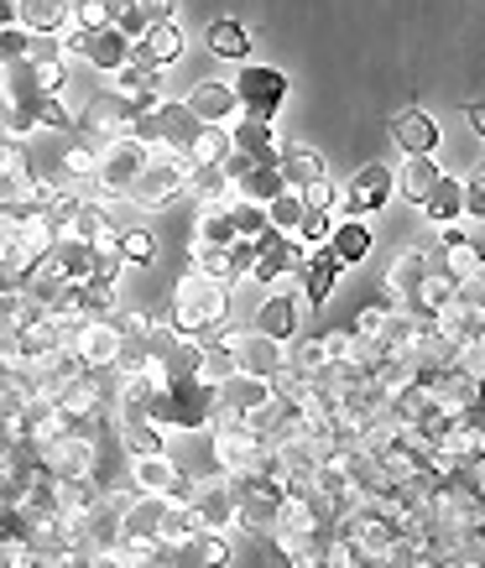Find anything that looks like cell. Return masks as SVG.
<instances>
[{"mask_svg":"<svg viewBox=\"0 0 485 568\" xmlns=\"http://www.w3.org/2000/svg\"><path fill=\"white\" fill-rule=\"evenodd\" d=\"M434 266H438V272H449V276H454V287H459L465 276H475V272H481L485 261H481V251H475V245H469V241H459V245H449V251H444V256H438Z\"/></svg>","mask_w":485,"mask_h":568,"instance_id":"74e56055","label":"cell"},{"mask_svg":"<svg viewBox=\"0 0 485 568\" xmlns=\"http://www.w3.org/2000/svg\"><path fill=\"white\" fill-rule=\"evenodd\" d=\"M266 402H272V381L266 376H241V371H235V376L220 386V407L235 417H251L256 407H266Z\"/></svg>","mask_w":485,"mask_h":568,"instance_id":"603a6c76","label":"cell"},{"mask_svg":"<svg viewBox=\"0 0 485 568\" xmlns=\"http://www.w3.org/2000/svg\"><path fill=\"white\" fill-rule=\"evenodd\" d=\"M168 318H173L178 334L199 339L209 324L230 318V282H214V276H204L199 266H189L183 282L173 287V308H168Z\"/></svg>","mask_w":485,"mask_h":568,"instance_id":"6da1fadb","label":"cell"},{"mask_svg":"<svg viewBox=\"0 0 485 568\" xmlns=\"http://www.w3.org/2000/svg\"><path fill=\"white\" fill-rule=\"evenodd\" d=\"M303 318H309V303L293 293H272L266 303L256 308V324L261 334H272V339H282V345H293L297 334H303Z\"/></svg>","mask_w":485,"mask_h":568,"instance_id":"5bb4252c","label":"cell"},{"mask_svg":"<svg viewBox=\"0 0 485 568\" xmlns=\"http://www.w3.org/2000/svg\"><path fill=\"white\" fill-rule=\"evenodd\" d=\"M230 220H235V235L241 241H261L272 224H266V204H251V199H230Z\"/></svg>","mask_w":485,"mask_h":568,"instance_id":"8d00e7d4","label":"cell"},{"mask_svg":"<svg viewBox=\"0 0 485 568\" xmlns=\"http://www.w3.org/2000/svg\"><path fill=\"white\" fill-rule=\"evenodd\" d=\"M423 214L434 224H449V220H465V178H449V173H438V183L428 193H423Z\"/></svg>","mask_w":485,"mask_h":568,"instance_id":"484cf974","label":"cell"},{"mask_svg":"<svg viewBox=\"0 0 485 568\" xmlns=\"http://www.w3.org/2000/svg\"><path fill=\"white\" fill-rule=\"evenodd\" d=\"M297 193H303V204H309V209H334L340 183H334V178H319V183H309V189H297Z\"/></svg>","mask_w":485,"mask_h":568,"instance_id":"7dc6e473","label":"cell"},{"mask_svg":"<svg viewBox=\"0 0 485 568\" xmlns=\"http://www.w3.org/2000/svg\"><path fill=\"white\" fill-rule=\"evenodd\" d=\"M392 173H397L402 199H407V204H423V193L438 183V162H434V152H413V156H402Z\"/></svg>","mask_w":485,"mask_h":568,"instance_id":"4316f807","label":"cell"},{"mask_svg":"<svg viewBox=\"0 0 485 568\" xmlns=\"http://www.w3.org/2000/svg\"><path fill=\"white\" fill-rule=\"evenodd\" d=\"M193 131H199V121H193V110L183 100H162L131 121V136H141L146 146H168V152H189Z\"/></svg>","mask_w":485,"mask_h":568,"instance_id":"8992f818","label":"cell"},{"mask_svg":"<svg viewBox=\"0 0 485 568\" xmlns=\"http://www.w3.org/2000/svg\"><path fill=\"white\" fill-rule=\"evenodd\" d=\"M334 251V261L340 266H361L365 256H371V245H376V235H371V224L365 220H340L330 230V241H324Z\"/></svg>","mask_w":485,"mask_h":568,"instance_id":"d4e9b609","label":"cell"},{"mask_svg":"<svg viewBox=\"0 0 485 568\" xmlns=\"http://www.w3.org/2000/svg\"><path fill=\"white\" fill-rule=\"evenodd\" d=\"M193 110V121L199 125H235L245 115L241 100H235V84H220V79H199V84L189 89V100H183Z\"/></svg>","mask_w":485,"mask_h":568,"instance_id":"7c38bea8","label":"cell"},{"mask_svg":"<svg viewBox=\"0 0 485 568\" xmlns=\"http://www.w3.org/2000/svg\"><path fill=\"white\" fill-rule=\"evenodd\" d=\"M125 568H156V564H152V558H131V564H125Z\"/></svg>","mask_w":485,"mask_h":568,"instance_id":"db71d44e","label":"cell"},{"mask_svg":"<svg viewBox=\"0 0 485 568\" xmlns=\"http://www.w3.org/2000/svg\"><path fill=\"white\" fill-rule=\"evenodd\" d=\"M235 365H241V376H277L282 365H287V345L272 339V334H261V328H245L241 345H235Z\"/></svg>","mask_w":485,"mask_h":568,"instance_id":"2e32d148","label":"cell"},{"mask_svg":"<svg viewBox=\"0 0 485 568\" xmlns=\"http://www.w3.org/2000/svg\"><path fill=\"white\" fill-rule=\"evenodd\" d=\"M131 52H137V58H146V63H156V69H173L178 58L189 52V37H183V27H178V21H152V27L131 42Z\"/></svg>","mask_w":485,"mask_h":568,"instance_id":"e0dca14e","label":"cell"},{"mask_svg":"<svg viewBox=\"0 0 485 568\" xmlns=\"http://www.w3.org/2000/svg\"><path fill=\"white\" fill-rule=\"evenodd\" d=\"M235 100L251 121H277L282 100H287V73L282 69H266V63H245L235 73Z\"/></svg>","mask_w":485,"mask_h":568,"instance_id":"52a82bcc","label":"cell"},{"mask_svg":"<svg viewBox=\"0 0 485 568\" xmlns=\"http://www.w3.org/2000/svg\"><path fill=\"white\" fill-rule=\"evenodd\" d=\"M209 52L225 63H245L251 58V32L241 21H209Z\"/></svg>","mask_w":485,"mask_h":568,"instance_id":"1f68e13d","label":"cell"},{"mask_svg":"<svg viewBox=\"0 0 485 568\" xmlns=\"http://www.w3.org/2000/svg\"><path fill=\"white\" fill-rule=\"evenodd\" d=\"M162 73L168 69H156V63H146V58H125V69L115 73V94H141V89H156L162 84Z\"/></svg>","mask_w":485,"mask_h":568,"instance_id":"d590c367","label":"cell"},{"mask_svg":"<svg viewBox=\"0 0 485 568\" xmlns=\"http://www.w3.org/2000/svg\"><path fill=\"white\" fill-rule=\"evenodd\" d=\"M27 48H32V32H27L21 21L0 27V63H21V58H27Z\"/></svg>","mask_w":485,"mask_h":568,"instance_id":"7bdbcfd3","label":"cell"},{"mask_svg":"<svg viewBox=\"0 0 485 568\" xmlns=\"http://www.w3.org/2000/svg\"><path fill=\"white\" fill-rule=\"evenodd\" d=\"M334 230V209H309L303 214V224H297V241L303 245H324Z\"/></svg>","mask_w":485,"mask_h":568,"instance_id":"b9f144b4","label":"cell"},{"mask_svg":"<svg viewBox=\"0 0 485 568\" xmlns=\"http://www.w3.org/2000/svg\"><path fill=\"white\" fill-rule=\"evenodd\" d=\"M189 173H193V162L183 152L152 146V162L137 173V183L125 189V199H131L137 209H162L168 199H178V193L189 189Z\"/></svg>","mask_w":485,"mask_h":568,"instance_id":"277c9868","label":"cell"},{"mask_svg":"<svg viewBox=\"0 0 485 568\" xmlns=\"http://www.w3.org/2000/svg\"><path fill=\"white\" fill-rule=\"evenodd\" d=\"M173 339H178L173 318H152V324H146V361H162V355L173 349Z\"/></svg>","mask_w":485,"mask_h":568,"instance_id":"f6af8a7d","label":"cell"},{"mask_svg":"<svg viewBox=\"0 0 485 568\" xmlns=\"http://www.w3.org/2000/svg\"><path fill=\"white\" fill-rule=\"evenodd\" d=\"M282 178H287V189H309L319 178H330V162L313 152V146H297V141H282Z\"/></svg>","mask_w":485,"mask_h":568,"instance_id":"83f0119b","label":"cell"},{"mask_svg":"<svg viewBox=\"0 0 485 568\" xmlns=\"http://www.w3.org/2000/svg\"><path fill=\"white\" fill-rule=\"evenodd\" d=\"M214 407H220V386H209L204 376H183V381L156 386V396H152V423H162V428H178V433H199V428H209Z\"/></svg>","mask_w":485,"mask_h":568,"instance_id":"7a4b0ae2","label":"cell"},{"mask_svg":"<svg viewBox=\"0 0 485 568\" xmlns=\"http://www.w3.org/2000/svg\"><path fill=\"white\" fill-rule=\"evenodd\" d=\"M94 199H125V189L137 183V173L152 162V146L141 136H115L94 146Z\"/></svg>","mask_w":485,"mask_h":568,"instance_id":"3957f363","label":"cell"},{"mask_svg":"<svg viewBox=\"0 0 485 568\" xmlns=\"http://www.w3.org/2000/svg\"><path fill=\"white\" fill-rule=\"evenodd\" d=\"M449 303H454V276L438 272V266H428V276H423V287L413 293V303H407V308L423 313V318H434V313L449 308Z\"/></svg>","mask_w":485,"mask_h":568,"instance_id":"d6a6232c","label":"cell"},{"mask_svg":"<svg viewBox=\"0 0 485 568\" xmlns=\"http://www.w3.org/2000/svg\"><path fill=\"white\" fill-rule=\"evenodd\" d=\"M469 241L465 235V220H449V224H438V251H449V245Z\"/></svg>","mask_w":485,"mask_h":568,"instance_id":"f907efd6","label":"cell"},{"mask_svg":"<svg viewBox=\"0 0 485 568\" xmlns=\"http://www.w3.org/2000/svg\"><path fill=\"white\" fill-rule=\"evenodd\" d=\"M141 6V17H146V27L152 21H173L178 17V0H137Z\"/></svg>","mask_w":485,"mask_h":568,"instance_id":"c3c4849f","label":"cell"},{"mask_svg":"<svg viewBox=\"0 0 485 568\" xmlns=\"http://www.w3.org/2000/svg\"><path fill=\"white\" fill-rule=\"evenodd\" d=\"M183 193H193V199H199V209H204V204H225V199H230V173H225V168H193L189 189H183Z\"/></svg>","mask_w":485,"mask_h":568,"instance_id":"e575fe53","label":"cell"},{"mask_svg":"<svg viewBox=\"0 0 485 568\" xmlns=\"http://www.w3.org/2000/svg\"><path fill=\"white\" fill-rule=\"evenodd\" d=\"M392 136H397L402 156L413 152H438V121L428 110H402L397 121H392Z\"/></svg>","mask_w":485,"mask_h":568,"instance_id":"cb8c5ba5","label":"cell"},{"mask_svg":"<svg viewBox=\"0 0 485 568\" xmlns=\"http://www.w3.org/2000/svg\"><path fill=\"white\" fill-rule=\"evenodd\" d=\"M230 485H235V527L272 537L277 511H282V496H287L282 480H272V475H230Z\"/></svg>","mask_w":485,"mask_h":568,"instance_id":"5b68a950","label":"cell"},{"mask_svg":"<svg viewBox=\"0 0 485 568\" xmlns=\"http://www.w3.org/2000/svg\"><path fill=\"white\" fill-rule=\"evenodd\" d=\"M303 214H309V204H303V193H297V189H282L277 199L266 204V224H272L277 235H297Z\"/></svg>","mask_w":485,"mask_h":568,"instance_id":"836d02e7","label":"cell"},{"mask_svg":"<svg viewBox=\"0 0 485 568\" xmlns=\"http://www.w3.org/2000/svg\"><path fill=\"white\" fill-rule=\"evenodd\" d=\"M63 52H73V58H84L94 73H115L125 69V58H131V37L115 32V27H100V32H84V27H69L63 32Z\"/></svg>","mask_w":485,"mask_h":568,"instance_id":"9c48e42d","label":"cell"},{"mask_svg":"<svg viewBox=\"0 0 485 568\" xmlns=\"http://www.w3.org/2000/svg\"><path fill=\"white\" fill-rule=\"evenodd\" d=\"M235 241L241 235H235V220H230V199L199 209V220H193V251H230Z\"/></svg>","mask_w":485,"mask_h":568,"instance_id":"44dd1931","label":"cell"},{"mask_svg":"<svg viewBox=\"0 0 485 568\" xmlns=\"http://www.w3.org/2000/svg\"><path fill=\"white\" fill-rule=\"evenodd\" d=\"M58 58H69V52H63V37H52V32H32L27 63H58Z\"/></svg>","mask_w":485,"mask_h":568,"instance_id":"bcb514c9","label":"cell"},{"mask_svg":"<svg viewBox=\"0 0 485 568\" xmlns=\"http://www.w3.org/2000/svg\"><path fill=\"white\" fill-rule=\"evenodd\" d=\"M121 261L125 266H152L156 261V241H152V230H125L121 235Z\"/></svg>","mask_w":485,"mask_h":568,"instance_id":"f35d334b","label":"cell"},{"mask_svg":"<svg viewBox=\"0 0 485 568\" xmlns=\"http://www.w3.org/2000/svg\"><path fill=\"white\" fill-rule=\"evenodd\" d=\"M469 125H475V136L485 141V100H481V104H469Z\"/></svg>","mask_w":485,"mask_h":568,"instance_id":"816d5d0a","label":"cell"},{"mask_svg":"<svg viewBox=\"0 0 485 568\" xmlns=\"http://www.w3.org/2000/svg\"><path fill=\"white\" fill-rule=\"evenodd\" d=\"M340 272H345V266L334 261L330 245H313L309 261H303V272H297V282H303V303H309V308H324L330 293H334V282H340Z\"/></svg>","mask_w":485,"mask_h":568,"instance_id":"d6986e66","label":"cell"},{"mask_svg":"<svg viewBox=\"0 0 485 568\" xmlns=\"http://www.w3.org/2000/svg\"><path fill=\"white\" fill-rule=\"evenodd\" d=\"M193 517H199V527H209V532H230L235 527V485H230V475H214V480H199V490H193Z\"/></svg>","mask_w":485,"mask_h":568,"instance_id":"4fadbf2b","label":"cell"},{"mask_svg":"<svg viewBox=\"0 0 485 568\" xmlns=\"http://www.w3.org/2000/svg\"><path fill=\"white\" fill-rule=\"evenodd\" d=\"M69 27H84V32L110 27V0H69Z\"/></svg>","mask_w":485,"mask_h":568,"instance_id":"ab89813d","label":"cell"},{"mask_svg":"<svg viewBox=\"0 0 485 568\" xmlns=\"http://www.w3.org/2000/svg\"><path fill=\"white\" fill-rule=\"evenodd\" d=\"M131 558H125L121 548H104V552H89V564L84 568H125Z\"/></svg>","mask_w":485,"mask_h":568,"instance_id":"681fc988","label":"cell"},{"mask_svg":"<svg viewBox=\"0 0 485 568\" xmlns=\"http://www.w3.org/2000/svg\"><path fill=\"white\" fill-rule=\"evenodd\" d=\"M183 469L168 459V454H141V459H131V469H125V485L137 490V496H173V485Z\"/></svg>","mask_w":485,"mask_h":568,"instance_id":"ffe728a7","label":"cell"},{"mask_svg":"<svg viewBox=\"0 0 485 568\" xmlns=\"http://www.w3.org/2000/svg\"><path fill=\"white\" fill-rule=\"evenodd\" d=\"M131 110H125V100L110 89V94H89L84 104H79V125H73V136L89 141V146H104V141L115 136H131Z\"/></svg>","mask_w":485,"mask_h":568,"instance_id":"30bf717a","label":"cell"},{"mask_svg":"<svg viewBox=\"0 0 485 568\" xmlns=\"http://www.w3.org/2000/svg\"><path fill=\"white\" fill-rule=\"evenodd\" d=\"M199 365H204V345L199 339H189V334H178L173 349L162 355V361L146 365V376L156 381V386H168V381H183V376H199Z\"/></svg>","mask_w":485,"mask_h":568,"instance_id":"7402d4cb","label":"cell"},{"mask_svg":"<svg viewBox=\"0 0 485 568\" xmlns=\"http://www.w3.org/2000/svg\"><path fill=\"white\" fill-rule=\"evenodd\" d=\"M465 220H485V156L465 178Z\"/></svg>","mask_w":485,"mask_h":568,"instance_id":"ee69618b","label":"cell"},{"mask_svg":"<svg viewBox=\"0 0 485 568\" xmlns=\"http://www.w3.org/2000/svg\"><path fill=\"white\" fill-rule=\"evenodd\" d=\"M17 17L27 32H69V0H17Z\"/></svg>","mask_w":485,"mask_h":568,"instance_id":"f546056e","label":"cell"},{"mask_svg":"<svg viewBox=\"0 0 485 568\" xmlns=\"http://www.w3.org/2000/svg\"><path fill=\"white\" fill-rule=\"evenodd\" d=\"M230 146L241 156H251V162H266V168H277L282 162V136L272 131V121H251V115H241V121L230 125Z\"/></svg>","mask_w":485,"mask_h":568,"instance_id":"ac0fdd59","label":"cell"},{"mask_svg":"<svg viewBox=\"0 0 485 568\" xmlns=\"http://www.w3.org/2000/svg\"><path fill=\"white\" fill-rule=\"evenodd\" d=\"M235 371H241V365H235V349H204V365H199V376H204L209 386H225Z\"/></svg>","mask_w":485,"mask_h":568,"instance_id":"60d3db41","label":"cell"},{"mask_svg":"<svg viewBox=\"0 0 485 568\" xmlns=\"http://www.w3.org/2000/svg\"><path fill=\"white\" fill-rule=\"evenodd\" d=\"M69 355L84 371H115V361H121V328H115V318H84L73 328Z\"/></svg>","mask_w":485,"mask_h":568,"instance_id":"8fae6325","label":"cell"},{"mask_svg":"<svg viewBox=\"0 0 485 568\" xmlns=\"http://www.w3.org/2000/svg\"><path fill=\"white\" fill-rule=\"evenodd\" d=\"M230 152H235V146H230V131H225V125H199L183 156H189L193 168H225Z\"/></svg>","mask_w":485,"mask_h":568,"instance_id":"4dcf8cb0","label":"cell"},{"mask_svg":"<svg viewBox=\"0 0 485 568\" xmlns=\"http://www.w3.org/2000/svg\"><path fill=\"white\" fill-rule=\"evenodd\" d=\"M428 251L423 245H407L397 261H392V272H386V282H382V293H386V308H407L413 303V293L423 287V276H428Z\"/></svg>","mask_w":485,"mask_h":568,"instance_id":"9a60e30c","label":"cell"},{"mask_svg":"<svg viewBox=\"0 0 485 568\" xmlns=\"http://www.w3.org/2000/svg\"><path fill=\"white\" fill-rule=\"evenodd\" d=\"M11 21H21L17 17V0H0V27H11Z\"/></svg>","mask_w":485,"mask_h":568,"instance_id":"f5cc1de1","label":"cell"},{"mask_svg":"<svg viewBox=\"0 0 485 568\" xmlns=\"http://www.w3.org/2000/svg\"><path fill=\"white\" fill-rule=\"evenodd\" d=\"M392 193H397V173H392L386 162H365L361 173L334 193V209H340L345 220H361V214H371V209L392 204Z\"/></svg>","mask_w":485,"mask_h":568,"instance_id":"ba28073f","label":"cell"},{"mask_svg":"<svg viewBox=\"0 0 485 568\" xmlns=\"http://www.w3.org/2000/svg\"><path fill=\"white\" fill-rule=\"evenodd\" d=\"M115 438H121V448L131 459H141V454H168V428L152 423V417H121V423H115Z\"/></svg>","mask_w":485,"mask_h":568,"instance_id":"f1b7e54d","label":"cell"}]
</instances>
